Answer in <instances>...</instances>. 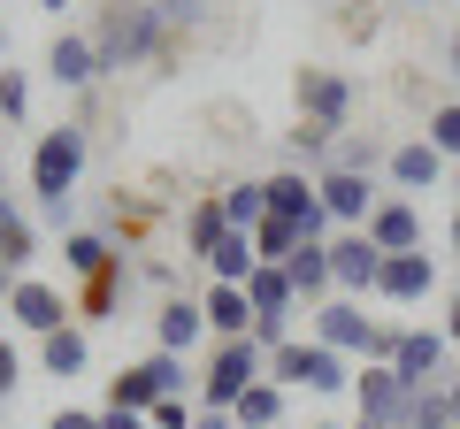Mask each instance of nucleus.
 Returning a JSON list of instances; mask_svg holds the SVG:
<instances>
[{
  "mask_svg": "<svg viewBox=\"0 0 460 429\" xmlns=\"http://www.w3.org/2000/svg\"><path fill=\"white\" fill-rule=\"evenodd\" d=\"M84 162H93V131H84V123H54V131H39V146H31V192H39V207H47L54 223H69V199H77Z\"/></svg>",
  "mask_w": 460,
  "mask_h": 429,
  "instance_id": "nucleus-1",
  "label": "nucleus"
},
{
  "mask_svg": "<svg viewBox=\"0 0 460 429\" xmlns=\"http://www.w3.org/2000/svg\"><path fill=\"white\" fill-rule=\"evenodd\" d=\"M93 54H100V77H108V69H138V62H154V54H169L162 8H154V0H115V8H100Z\"/></svg>",
  "mask_w": 460,
  "mask_h": 429,
  "instance_id": "nucleus-2",
  "label": "nucleus"
},
{
  "mask_svg": "<svg viewBox=\"0 0 460 429\" xmlns=\"http://www.w3.org/2000/svg\"><path fill=\"white\" fill-rule=\"evenodd\" d=\"M261 376H269V353L253 346V337H215V353H208V368H199L192 398H199V407H215V414H230Z\"/></svg>",
  "mask_w": 460,
  "mask_h": 429,
  "instance_id": "nucleus-3",
  "label": "nucleus"
},
{
  "mask_svg": "<svg viewBox=\"0 0 460 429\" xmlns=\"http://www.w3.org/2000/svg\"><path fill=\"white\" fill-rule=\"evenodd\" d=\"M353 368H361V361H345V353L314 346V337H292L284 353H269V383H284V391H314V398L353 391Z\"/></svg>",
  "mask_w": 460,
  "mask_h": 429,
  "instance_id": "nucleus-4",
  "label": "nucleus"
},
{
  "mask_svg": "<svg viewBox=\"0 0 460 429\" xmlns=\"http://www.w3.org/2000/svg\"><path fill=\"white\" fill-rule=\"evenodd\" d=\"M292 108L307 123H323V131H345L353 123V77L330 69V62H299L292 69Z\"/></svg>",
  "mask_w": 460,
  "mask_h": 429,
  "instance_id": "nucleus-5",
  "label": "nucleus"
},
{
  "mask_svg": "<svg viewBox=\"0 0 460 429\" xmlns=\"http://www.w3.org/2000/svg\"><path fill=\"white\" fill-rule=\"evenodd\" d=\"M8 322H16V330H31V337H54L62 330V322H77V299L62 292V284H47V276H23L16 292H8Z\"/></svg>",
  "mask_w": 460,
  "mask_h": 429,
  "instance_id": "nucleus-6",
  "label": "nucleus"
},
{
  "mask_svg": "<svg viewBox=\"0 0 460 429\" xmlns=\"http://www.w3.org/2000/svg\"><path fill=\"white\" fill-rule=\"evenodd\" d=\"M261 184H269V214L299 223V231H307L314 246H323V238L338 231V223L323 214V192H314V177H307V169H277V177H261Z\"/></svg>",
  "mask_w": 460,
  "mask_h": 429,
  "instance_id": "nucleus-7",
  "label": "nucleus"
},
{
  "mask_svg": "<svg viewBox=\"0 0 460 429\" xmlns=\"http://www.w3.org/2000/svg\"><path fill=\"white\" fill-rule=\"evenodd\" d=\"M445 353H453V337H445L438 322H414V330H399L392 368H399V383H407V391H422V383H445V376H453V368H445Z\"/></svg>",
  "mask_w": 460,
  "mask_h": 429,
  "instance_id": "nucleus-8",
  "label": "nucleus"
},
{
  "mask_svg": "<svg viewBox=\"0 0 460 429\" xmlns=\"http://www.w3.org/2000/svg\"><path fill=\"white\" fill-rule=\"evenodd\" d=\"M376 268H384V253H376L368 231H330V284H338L345 299L376 292Z\"/></svg>",
  "mask_w": 460,
  "mask_h": 429,
  "instance_id": "nucleus-9",
  "label": "nucleus"
},
{
  "mask_svg": "<svg viewBox=\"0 0 460 429\" xmlns=\"http://www.w3.org/2000/svg\"><path fill=\"white\" fill-rule=\"evenodd\" d=\"M314 192H323V214L338 223V231H368V214H376V177H345V169H323L314 177Z\"/></svg>",
  "mask_w": 460,
  "mask_h": 429,
  "instance_id": "nucleus-10",
  "label": "nucleus"
},
{
  "mask_svg": "<svg viewBox=\"0 0 460 429\" xmlns=\"http://www.w3.org/2000/svg\"><path fill=\"white\" fill-rule=\"evenodd\" d=\"M199 346H208V307H199L192 292H169L162 307H154V353H184V361H192Z\"/></svg>",
  "mask_w": 460,
  "mask_h": 429,
  "instance_id": "nucleus-11",
  "label": "nucleus"
},
{
  "mask_svg": "<svg viewBox=\"0 0 460 429\" xmlns=\"http://www.w3.org/2000/svg\"><path fill=\"white\" fill-rule=\"evenodd\" d=\"M438 292V253H384L376 268V299H392V307H422V299Z\"/></svg>",
  "mask_w": 460,
  "mask_h": 429,
  "instance_id": "nucleus-12",
  "label": "nucleus"
},
{
  "mask_svg": "<svg viewBox=\"0 0 460 429\" xmlns=\"http://www.w3.org/2000/svg\"><path fill=\"white\" fill-rule=\"evenodd\" d=\"M384 177H392L399 199H407V192H438V184H453V162H445L429 138H399L392 162H384Z\"/></svg>",
  "mask_w": 460,
  "mask_h": 429,
  "instance_id": "nucleus-13",
  "label": "nucleus"
},
{
  "mask_svg": "<svg viewBox=\"0 0 460 429\" xmlns=\"http://www.w3.org/2000/svg\"><path fill=\"white\" fill-rule=\"evenodd\" d=\"M407 383H399V368L392 361H361V368H353V407H361V414H376V422H407Z\"/></svg>",
  "mask_w": 460,
  "mask_h": 429,
  "instance_id": "nucleus-14",
  "label": "nucleus"
},
{
  "mask_svg": "<svg viewBox=\"0 0 460 429\" xmlns=\"http://www.w3.org/2000/svg\"><path fill=\"white\" fill-rule=\"evenodd\" d=\"M368 238H376V253H422V246H429L422 207H414V199H399V192H384L376 214H368Z\"/></svg>",
  "mask_w": 460,
  "mask_h": 429,
  "instance_id": "nucleus-15",
  "label": "nucleus"
},
{
  "mask_svg": "<svg viewBox=\"0 0 460 429\" xmlns=\"http://www.w3.org/2000/svg\"><path fill=\"white\" fill-rule=\"evenodd\" d=\"M47 77L62 84V92H93V84H100L93 31H54V47H47Z\"/></svg>",
  "mask_w": 460,
  "mask_h": 429,
  "instance_id": "nucleus-16",
  "label": "nucleus"
},
{
  "mask_svg": "<svg viewBox=\"0 0 460 429\" xmlns=\"http://www.w3.org/2000/svg\"><path fill=\"white\" fill-rule=\"evenodd\" d=\"M131 284H138L131 261H108L100 276H84V292H77V322H115V307L131 299Z\"/></svg>",
  "mask_w": 460,
  "mask_h": 429,
  "instance_id": "nucleus-17",
  "label": "nucleus"
},
{
  "mask_svg": "<svg viewBox=\"0 0 460 429\" xmlns=\"http://www.w3.org/2000/svg\"><path fill=\"white\" fill-rule=\"evenodd\" d=\"M39 368L62 376V383H77L84 368H93V330H84V322H62L54 337H39Z\"/></svg>",
  "mask_w": 460,
  "mask_h": 429,
  "instance_id": "nucleus-18",
  "label": "nucleus"
},
{
  "mask_svg": "<svg viewBox=\"0 0 460 429\" xmlns=\"http://www.w3.org/2000/svg\"><path fill=\"white\" fill-rule=\"evenodd\" d=\"M284 276H292L299 307H323V299H338V284H330V238H323V246H299L292 261H284Z\"/></svg>",
  "mask_w": 460,
  "mask_h": 429,
  "instance_id": "nucleus-19",
  "label": "nucleus"
},
{
  "mask_svg": "<svg viewBox=\"0 0 460 429\" xmlns=\"http://www.w3.org/2000/svg\"><path fill=\"white\" fill-rule=\"evenodd\" d=\"M199 307H208V337H246V330H253L246 284H208V292H199Z\"/></svg>",
  "mask_w": 460,
  "mask_h": 429,
  "instance_id": "nucleus-20",
  "label": "nucleus"
},
{
  "mask_svg": "<svg viewBox=\"0 0 460 429\" xmlns=\"http://www.w3.org/2000/svg\"><path fill=\"white\" fill-rule=\"evenodd\" d=\"M284 414H292V391L261 376L246 398H238V407H230V422H238V429H284Z\"/></svg>",
  "mask_w": 460,
  "mask_h": 429,
  "instance_id": "nucleus-21",
  "label": "nucleus"
},
{
  "mask_svg": "<svg viewBox=\"0 0 460 429\" xmlns=\"http://www.w3.org/2000/svg\"><path fill=\"white\" fill-rule=\"evenodd\" d=\"M0 261L16 268V276H23V268L39 261V231H31V214H23V207H16L8 192H0Z\"/></svg>",
  "mask_w": 460,
  "mask_h": 429,
  "instance_id": "nucleus-22",
  "label": "nucleus"
},
{
  "mask_svg": "<svg viewBox=\"0 0 460 429\" xmlns=\"http://www.w3.org/2000/svg\"><path fill=\"white\" fill-rule=\"evenodd\" d=\"M154 398H162L154 361H131V368H115V376H108V407H123V414H154Z\"/></svg>",
  "mask_w": 460,
  "mask_h": 429,
  "instance_id": "nucleus-23",
  "label": "nucleus"
},
{
  "mask_svg": "<svg viewBox=\"0 0 460 429\" xmlns=\"http://www.w3.org/2000/svg\"><path fill=\"white\" fill-rule=\"evenodd\" d=\"M108 261H123V246H108L100 231H62V268H69L77 284H84V276H100Z\"/></svg>",
  "mask_w": 460,
  "mask_h": 429,
  "instance_id": "nucleus-24",
  "label": "nucleus"
},
{
  "mask_svg": "<svg viewBox=\"0 0 460 429\" xmlns=\"http://www.w3.org/2000/svg\"><path fill=\"white\" fill-rule=\"evenodd\" d=\"M246 307H253V314H299V292H292V276H284L277 261H261V268L246 276Z\"/></svg>",
  "mask_w": 460,
  "mask_h": 429,
  "instance_id": "nucleus-25",
  "label": "nucleus"
},
{
  "mask_svg": "<svg viewBox=\"0 0 460 429\" xmlns=\"http://www.w3.org/2000/svg\"><path fill=\"white\" fill-rule=\"evenodd\" d=\"M223 223L230 231H261V214H269V184L261 177H238V184H223Z\"/></svg>",
  "mask_w": 460,
  "mask_h": 429,
  "instance_id": "nucleus-26",
  "label": "nucleus"
},
{
  "mask_svg": "<svg viewBox=\"0 0 460 429\" xmlns=\"http://www.w3.org/2000/svg\"><path fill=\"white\" fill-rule=\"evenodd\" d=\"M392 162V146H384L376 131H338V146H330V169H345V177H376V169Z\"/></svg>",
  "mask_w": 460,
  "mask_h": 429,
  "instance_id": "nucleus-27",
  "label": "nucleus"
},
{
  "mask_svg": "<svg viewBox=\"0 0 460 429\" xmlns=\"http://www.w3.org/2000/svg\"><path fill=\"white\" fill-rule=\"evenodd\" d=\"M199 268H208L215 284H246L253 268H261V253H253V231H230V238H223V246H215Z\"/></svg>",
  "mask_w": 460,
  "mask_h": 429,
  "instance_id": "nucleus-28",
  "label": "nucleus"
},
{
  "mask_svg": "<svg viewBox=\"0 0 460 429\" xmlns=\"http://www.w3.org/2000/svg\"><path fill=\"white\" fill-rule=\"evenodd\" d=\"M330 146H338V131H323V123H307V116L284 131V153H292V169H307V177L330 169Z\"/></svg>",
  "mask_w": 460,
  "mask_h": 429,
  "instance_id": "nucleus-29",
  "label": "nucleus"
},
{
  "mask_svg": "<svg viewBox=\"0 0 460 429\" xmlns=\"http://www.w3.org/2000/svg\"><path fill=\"white\" fill-rule=\"evenodd\" d=\"M230 238V223H223V199H199L192 214H184V261H208L215 246Z\"/></svg>",
  "mask_w": 460,
  "mask_h": 429,
  "instance_id": "nucleus-30",
  "label": "nucleus"
},
{
  "mask_svg": "<svg viewBox=\"0 0 460 429\" xmlns=\"http://www.w3.org/2000/svg\"><path fill=\"white\" fill-rule=\"evenodd\" d=\"M299 246H314L299 223H284V214H261V231H253V253H261V261H277V268H284Z\"/></svg>",
  "mask_w": 460,
  "mask_h": 429,
  "instance_id": "nucleus-31",
  "label": "nucleus"
},
{
  "mask_svg": "<svg viewBox=\"0 0 460 429\" xmlns=\"http://www.w3.org/2000/svg\"><path fill=\"white\" fill-rule=\"evenodd\" d=\"M422 138H429V146L445 153V162H460V100H438V108H429Z\"/></svg>",
  "mask_w": 460,
  "mask_h": 429,
  "instance_id": "nucleus-32",
  "label": "nucleus"
},
{
  "mask_svg": "<svg viewBox=\"0 0 460 429\" xmlns=\"http://www.w3.org/2000/svg\"><path fill=\"white\" fill-rule=\"evenodd\" d=\"M23 116H31V77L0 62V123H23Z\"/></svg>",
  "mask_w": 460,
  "mask_h": 429,
  "instance_id": "nucleus-33",
  "label": "nucleus"
},
{
  "mask_svg": "<svg viewBox=\"0 0 460 429\" xmlns=\"http://www.w3.org/2000/svg\"><path fill=\"white\" fill-rule=\"evenodd\" d=\"M199 422V398L184 391V398H154V414H146V429H192Z\"/></svg>",
  "mask_w": 460,
  "mask_h": 429,
  "instance_id": "nucleus-34",
  "label": "nucleus"
},
{
  "mask_svg": "<svg viewBox=\"0 0 460 429\" xmlns=\"http://www.w3.org/2000/svg\"><path fill=\"white\" fill-rule=\"evenodd\" d=\"M246 337H253L261 353H284L299 330H292V314H253V330H246Z\"/></svg>",
  "mask_w": 460,
  "mask_h": 429,
  "instance_id": "nucleus-35",
  "label": "nucleus"
},
{
  "mask_svg": "<svg viewBox=\"0 0 460 429\" xmlns=\"http://www.w3.org/2000/svg\"><path fill=\"white\" fill-rule=\"evenodd\" d=\"M154 8H162V31L177 39V31H192L199 16H208V0H154Z\"/></svg>",
  "mask_w": 460,
  "mask_h": 429,
  "instance_id": "nucleus-36",
  "label": "nucleus"
},
{
  "mask_svg": "<svg viewBox=\"0 0 460 429\" xmlns=\"http://www.w3.org/2000/svg\"><path fill=\"white\" fill-rule=\"evenodd\" d=\"M16 383H23V353L8 346V337H0V407L16 398Z\"/></svg>",
  "mask_w": 460,
  "mask_h": 429,
  "instance_id": "nucleus-37",
  "label": "nucleus"
},
{
  "mask_svg": "<svg viewBox=\"0 0 460 429\" xmlns=\"http://www.w3.org/2000/svg\"><path fill=\"white\" fill-rule=\"evenodd\" d=\"M47 429H100V407H54Z\"/></svg>",
  "mask_w": 460,
  "mask_h": 429,
  "instance_id": "nucleus-38",
  "label": "nucleus"
},
{
  "mask_svg": "<svg viewBox=\"0 0 460 429\" xmlns=\"http://www.w3.org/2000/svg\"><path fill=\"white\" fill-rule=\"evenodd\" d=\"M100 429H146V414H123V407H100Z\"/></svg>",
  "mask_w": 460,
  "mask_h": 429,
  "instance_id": "nucleus-39",
  "label": "nucleus"
},
{
  "mask_svg": "<svg viewBox=\"0 0 460 429\" xmlns=\"http://www.w3.org/2000/svg\"><path fill=\"white\" fill-rule=\"evenodd\" d=\"M138 276H146V284H162V292H177V268H169V261H138Z\"/></svg>",
  "mask_w": 460,
  "mask_h": 429,
  "instance_id": "nucleus-40",
  "label": "nucleus"
},
{
  "mask_svg": "<svg viewBox=\"0 0 460 429\" xmlns=\"http://www.w3.org/2000/svg\"><path fill=\"white\" fill-rule=\"evenodd\" d=\"M438 330H445V337H453V346H460V292L445 299V322H438Z\"/></svg>",
  "mask_w": 460,
  "mask_h": 429,
  "instance_id": "nucleus-41",
  "label": "nucleus"
},
{
  "mask_svg": "<svg viewBox=\"0 0 460 429\" xmlns=\"http://www.w3.org/2000/svg\"><path fill=\"white\" fill-rule=\"evenodd\" d=\"M192 429H238V422H230V414H215V407H199V422Z\"/></svg>",
  "mask_w": 460,
  "mask_h": 429,
  "instance_id": "nucleus-42",
  "label": "nucleus"
},
{
  "mask_svg": "<svg viewBox=\"0 0 460 429\" xmlns=\"http://www.w3.org/2000/svg\"><path fill=\"white\" fill-rule=\"evenodd\" d=\"M445 69H453V84H460V23H453V39H445Z\"/></svg>",
  "mask_w": 460,
  "mask_h": 429,
  "instance_id": "nucleus-43",
  "label": "nucleus"
},
{
  "mask_svg": "<svg viewBox=\"0 0 460 429\" xmlns=\"http://www.w3.org/2000/svg\"><path fill=\"white\" fill-rule=\"evenodd\" d=\"M16 284H23V276H16L8 261H0V307H8V292H16Z\"/></svg>",
  "mask_w": 460,
  "mask_h": 429,
  "instance_id": "nucleus-44",
  "label": "nucleus"
},
{
  "mask_svg": "<svg viewBox=\"0 0 460 429\" xmlns=\"http://www.w3.org/2000/svg\"><path fill=\"white\" fill-rule=\"evenodd\" d=\"M445 391H453V429H460V376H445Z\"/></svg>",
  "mask_w": 460,
  "mask_h": 429,
  "instance_id": "nucleus-45",
  "label": "nucleus"
},
{
  "mask_svg": "<svg viewBox=\"0 0 460 429\" xmlns=\"http://www.w3.org/2000/svg\"><path fill=\"white\" fill-rule=\"evenodd\" d=\"M353 429H392V422H376V414H353Z\"/></svg>",
  "mask_w": 460,
  "mask_h": 429,
  "instance_id": "nucleus-46",
  "label": "nucleus"
},
{
  "mask_svg": "<svg viewBox=\"0 0 460 429\" xmlns=\"http://www.w3.org/2000/svg\"><path fill=\"white\" fill-rule=\"evenodd\" d=\"M0 192H8V146H0Z\"/></svg>",
  "mask_w": 460,
  "mask_h": 429,
  "instance_id": "nucleus-47",
  "label": "nucleus"
},
{
  "mask_svg": "<svg viewBox=\"0 0 460 429\" xmlns=\"http://www.w3.org/2000/svg\"><path fill=\"white\" fill-rule=\"evenodd\" d=\"M0 62H8V23H0Z\"/></svg>",
  "mask_w": 460,
  "mask_h": 429,
  "instance_id": "nucleus-48",
  "label": "nucleus"
},
{
  "mask_svg": "<svg viewBox=\"0 0 460 429\" xmlns=\"http://www.w3.org/2000/svg\"><path fill=\"white\" fill-rule=\"evenodd\" d=\"M39 8H54V16H62V8H69V0H39Z\"/></svg>",
  "mask_w": 460,
  "mask_h": 429,
  "instance_id": "nucleus-49",
  "label": "nucleus"
},
{
  "mask_svg": "<svg viewBox=\"0 0 460 429\" xmlns=\"http://www.w3.org/2000/svg\"><path fill=\"white\" fill-rule=\"evenodd\" d=\"M453 246H460V207H453Z\"/></svg>",
  "mask_w": 460,
  "mask_h": 429,
  "instance_id": "nucleus-50",
  "label": "nucleus"
},
{
  "mask_svg": "<svg viewBox=\"0 0 460 429\" xmlns=\"http://www.w3.org/2000/svg\"><path fill=\"white\" fill-rule=\"evenodd\" d=\"M453 192H460V162H453Z\"/></svg>",
  "mask_w": 460,
  "mask_h": 429,
  "instance_id": "nucleus-51",
  "label": "nucleus"
},
{
  "mask_svg": "<svg viewBox=\"0 0 460 429\" xmlns=\"http://www.w3.org/2000/svg\"><path fill=\"white\" fill-rule=\"evenodd\" d=\"M307 429H338V422H307Z\"/></svg>",
  "mask_w": 460,
  "mask_h": 429,
  "instance_id": "nucleus-52",
  "label": "nucleus"
},
{
  "mask_svg": "<svg viewBox=\"0 0 460 429\" xmlns=\"http://www.w3.org/2000/svg\"><path fill=\"white\" fill-rule=\"evenodd\" d=\"M407 8H422V0H407Z\"/></svg>",
  "mask_w": 460,
  "mask_h": 429,
  "instance_id": "nucleus-53",
  "label": "nucleus"
}]
</instances>
